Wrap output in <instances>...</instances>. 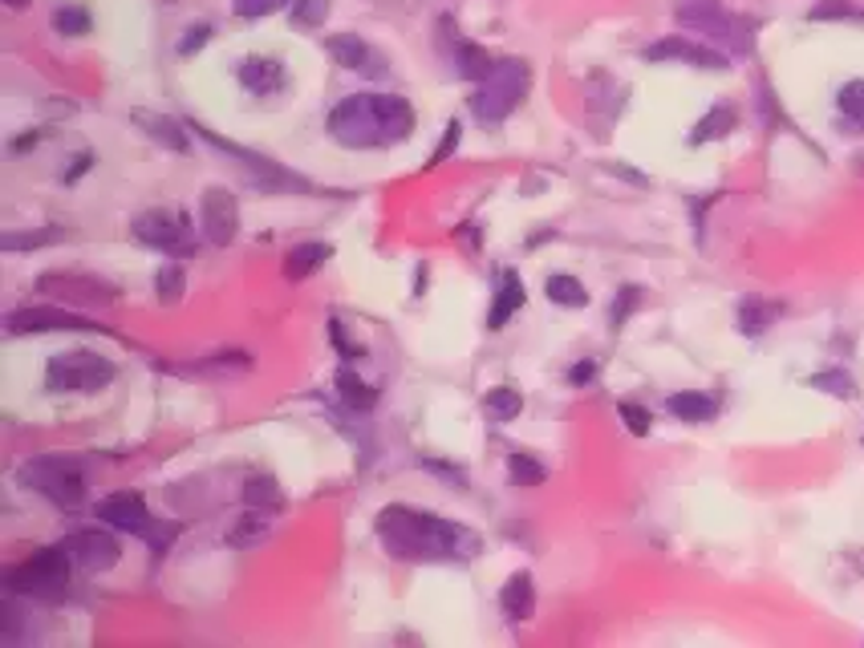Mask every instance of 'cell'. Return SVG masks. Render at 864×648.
<instances>
[{"label":"cell","mask_w":864,"mask_h":648,"mask_svg":"<svg viewBox=\"0 0 864 648\" xmlns=\"http://www.w3.org/2000/svg\"><path fill=\"white\" fill-rule=\"evenodd\" d=\"M378 539L394 560L434 563V560H471L479 551V535L455 519L415 511V507H386L378 511Z\"/></svg>","instance_id":"cell-1"},{"label":"cell","mask_w":864,"mask_h":648,"mask_svg":"<svg viewBox=\"0 0 864 648\" xmlns=\"http://www.w3.org/2000/svg\"><path fill=\"white\" fill-rule=\"evenodd\" d=\"M329 134L349 150L398 147L415 134V110L398 94H349L329 110Z\"/></svg>","instance_id":"cell-2"},{"label":"cell","mask_w":864,"mask_h":648,"mask_svg":"<svg viewBox=\"0 0 864 648\" xmlns=\"http://www.w3.org/2000/svg\"><path fill=\"white\" fill-rule=\"evenodd\" d=\"M16 483L46 495L53 507L74 511L86 499V462L70 454H37L16 471Z\"/></svg>","instance_id":"cell-3"},{"label":"cell","mask_w":864,"mask_h":648,"mask_svg":"<svg viewBox=\"0 0 864 648\" xmlns=\"http://www.w3.org/2000/svg\"><path fill=\"white\" fill-rule=\"evenodd\" d=\"M94 515L102 519V523H110V527L138 535L155 556H163L166 547L180 539V523H163V519H155L147 511V499L135 495V490H114V495L98 499Z\"/></svg>","instance_id":"cell-4"},{"label":"cell","mask_w":864,"mask_h":648,"mask_svg":"<svg viewBox=\"0 0 864 648\" xmlns=\"http://www.w3.org/2000/svg\"><path fill=\"white\" fill-rule=\"evenodd\" d=\"M70 551L61 544L53 547H41L37 556L29 560L13 563V568H4V588L13 591V596H37V600H61L65 591H70Z\"/></svg>","instance_id":"cell-5"},{"label":"cell","mask_w":864,"mask_h":648,"mask_svg":"<svg viewBox=\"0 0 864 648\" xmlns=\"http://www.w3.org/2000/svg\"><path fill=\"white\" fill-rule=\"evenodd\" d=\"M528 86H532L528 61H520V58L495 61L492 74L479 82L476 98H471V114H476L479 122H504L507 114L523 102Z\"/></svg>","instance_id":"cell-6"},{"label":"cell","mask_w":864,"mask_h":648,"mask_svg":"<svg viewBox=\"0 0 864 648\" xmlns=\"http://www.w3.org/2000/svg\"><path fill=\"white\" fill-rule=\"evenodd\" d=\"M119 377L114 361L90 353V349H74V353H53L46 365V385L53 394H98Z\"/></svg>","instance_id":"cell-7"},{"label":"cell","mask_w":864,"mask_h":648,"mask_svg":"<svg viewBox=\"0 0 864 648\" xmlns=\"http://www.w3.org/2000/svg\"><path fill=\"white\" fill-rule=\"evenodd\" d=\"M674 16H678V25H686V29L735 45L739 53L751 49V29H746L739 16H730L723 9V0H674Z\"/></svg>","instance_id":"cell-8"},{"label":"cell","mask_w":864,"mask_h":648,"mask_svg":"<svg viewBox=\"0 0 864 648\" xmlns=\"http://www.w3.org/2000/svg\"><path fill=\"white\" fill-rule=\"evenodd\" d=\"M192 130L199 134V138H208L215 150H224V154L239 159V166H244V171H252V175L260 178V187H269V191H305V195L313 191V183H309V178H300V175H293V171H284L281 162L264 159V154H256V150L236 147V142L220 138V134L208 130V126H192Z\"/></svg>","instance_id":"cell-9"},{"label":"cell","mask_w":864,"mask_h":648,"mask_svg":"<svg viewBox=\"0 0 864 648\" xmlns=\"http://www.w3.org/2000/svg\"><path fill=\"white\" fill-rule=\"evenodd\" d=\"M37 292H46L58 304H90V309L119 300V288L90 272H46V276H37Z\"/></svg>","instance_id":"cell-10"},{"label":"cell","mask_w":864,"mask_h":648,"mask_svg":"<svg viewBox=\"0 0 864 648\" xmlns=\"http://www.w3.org/2000/svg\"><path fill=\"white\" fill-rule=\"evenodd\" d=\"M9 337H25V333H106V324H94L90 316H77L70 309H13L4 316Z\"/></svg>","instance_id":"cell-11"},{"label":"cell","mask_w":864,"mask_h":648,"mask_svg":"<svg viewBox=\"0 0 864 648\" xmlns=\"http://www.w3.org/2000/svg\"><path fill=\"white\" fill-rule=\"evenodd\" d=\"M187 232H192V223L180 211H147L135 220V236L166 256H192L195 244L187 239Z\"/></svg>","instance_id":"cell-12"},{"label":"cell","mask_w":864,"mask_h":648,"mask_svg":"<svg viewBox=\"0 0 864 648\" xmlns=\"http://www.w3.org/2000/svg\"><path fill=\"white\" fill-rule=\"evenodd\" d=\"M199 227H203L208 244H215V248H227V244L239 236V203H236V195L227 191V187H208V191H203V199H199Z\"/></svg>","instance_id":"cell-13"},{"label":"cell","mask_w":864,"mask_h":648,"mask_svg":"<svg viewBox=\"0 0 864 648\" xmlns=\"http://www.w3.org/2000/svg\"><path fill=\"white\" fill-rule=\"evenodd\" d=\"M645 61H654V65H666V61H682V65H694V70H727V53L715 49V45H699L690 41V37H662V41L645 45Z\"/></svg>","instance_id":"cell-14"},{"label":"cell","mask_w":864,"mask_h":648,"mask_svg":"<svg viewBox=\"0 0 864 648\" xmlns=\"http://www.w3.org/2000/svg\"><path fill=\"white\" fill-rule=\"evenodd\" d=\"M61 547L70 551V560H74V568H82V572H106V568H114L122 556V547L114 535H106V531L98 527H86V531H74V535H65L61 539Z\"/></svg>","instance_id":"cell-15"},{"label":"cell","mask_w":864,"mask_h":648,"mask_svg":"<svg viewBox=\"0 0 864 648\" xmlns=\"http://www.w3.org/2000/svg\"><path fill=\"white\" fill-rule=\"evenodd\" d=\"M131 122H135L143 134H147L155 147L171 150V154H187V150H192L187 126H183V122H175V119H166V114H155V110H131Z\"/></svg>","instance_id":"cell-16"},{"label":"cell","mask_w":864,"mask_h":648,"mask_svg":"<svg viewBox=\"0 0 864 648\" xmlns=\"http://www.w3.org/2000/svg\"><path fill=\"white\" fill-rule=\"evenodd\" d=\"M325 49L333 53V61L342 65V70H354V74H370L378 77L382 74V58L373 53L370 45L361 41L358 33H337V37H329Z\"/></svg>","instance_id":"cell-17"},{"label":"cell","mask_w":864,"mask_h":648,"mask_svg":"<svg viewBox=\"0 0 864 648\" xmlns=\"http://www.w3.org/2000/svg\"><path fill=\"white\" fill-rule=\"evenodd\" d=\"M239 86L252 98H269L284 89V65L276 58H244L239 61Z\"/></svg>","instance_id":"cell-18"},{"label":"cell","mask_w":864,"mask_h":648,"mask_svg":"<svg viewBox=\"0 0 864 648\" xmlns=\"http://www.w3.org/2000/svg\"><path fill=\"white\" fill-rule=\"evenodd\" d=\"M523 300H528V292H523V281L516 276V272H504L499 276V288H495V300H492V312H487V328H504L516 312L523 309Z\"/></svg>","instance_id":"cell-19"},{"label":"cell","mask_w":864,"mask_h":648,"mask_svg":"<svg viewBox=\"0 0 864 648\" xmlns=\"http://www.w3.org/2000/svg\"><path fill=\"white\" fill-rule=\"evenodd\" d=\"M499 608H504V616L511 620H528L536 612V588H532V575L528 572H516L511 580L504 584L499 591Z\"/></svg>","instance_id":"cell-20"},{"label":"cell","mask_w":864,"mask_h":648,"mask_svg":"<svg viewBox=\"0 0 864 648\" xmlns=\"http://www.w3.org/2000/svg\"><path fill=\"white\" fill-rule=\"evenodd\" d=\"M666 410L678 418V422H711L718 410V401L711 398V394H702V389H682V394H670V401H666Z\"/></svg>","instance_id":"cell-21"},{"label":"cell","mask_w":864,"mask_h":648,"mask_svg":"<svg viewBox=\"0 0 864 648\" xmlns=\"http://www.w3.org/2000/svg\"><path fill=\"white\" fill-rule=\"evenodd\" d=\"M739 126V114H735V105L718 102L711 114H702L694 122V130H690V147H702V142H715V138H727L730 130Z\"/></svg>","instance_id":"cell-22"},{"label":"cell","mask_w":864,"mask_h":648,"mask_svg":"<svg viewBox=\"0 0 864 648\" xmlns=\"http://www.w3.org/2000/svg\"><path fill=\"white\" fill-rule=\"evenodd\" d=\"M333 256L329 244H297V248L284 256V276L288 281H305V276H313L317 267H325V260Z\"/></svg>","instance_id":"cell-23"},{"label":"cell","mask_w":864,"mask_h":648,"mask_svg":"<svg viewBox=\"0 0 864 648\" xmlns=\"http://www.w3.org/2000/svg\"><path fill=\"white\" fill-rule=\"evenodd\" d=\"M269 531H272L269 511L248 507V515H239L236 523L227 527V547H256L260 539H269Z\"/></svg>","instance_id":"cell-24"},{"label":"cell","mask_w":864,"mask_h":648,"mask_svg":"<svg viewBox=\"0 0 864 648\" xmlns=\"http://www.w3.org/2000/svg\"><path fill=\"white\" fill-rule=\"evenodd\" d=\"M775 316H779L775 304H767L760 296H746L743 304H739V312H735V324H739L743 337H760V333H767L775 324Z\"/></svg>","instance_id":"cell-25"},{"label":"cell","mask_w":864,"mask_h":648,"mask_svg":"<svg viewBox=\"0 0 864 648\" xmlns=\"http://www.w3.org/2000/svg\"><path fill=\"white\" fill-rule=\"evenodd\" d=\"M244 502L248 507H256V511H269V515H276L284 507V490L276 486V478L272 474H252L248 483H244Z\"/></svg>","instance_id":"cell-26"},{"label":"cell","mask_w":864,"mask_h":648,"mask_svg":"<svg viewBox=\"0 0 864 648\" xmlns=\"http://www.w3.org/2000/svg\"><path fill=\"white\" fill-rule=\"evenodd\" d=\"M337 394H342V401L354 413H370L373 406H378V394H373L370 385L361 382L354 369H337Z\"/></svg>","instance_id":"cell-27"},{"label":"cell","mask_w":864,"mask_h":648,"mask_svg":"<svg viewBox=\"0 0 864 648\" xmlns=\"http://www.w3.org/2000/svg\"><path fill=\"white\" fill-rule=\"evenodd\" d=\"M836 110H840V119L849 122V134L864 130V77H852V82L840 86V94H836Z\"/></svg>","instance_id":"cell-28"},{"label":"cell","mask_w":864,"mask_h":648,"mask_svg":"<svg viewBox=\"0 0 864 648\" xmlns=\"http://www.w3.org/2000/svg\"><path fill=\"white\" fill-rule=\"evenodd\" d=\"M252 369V357L244 353V349H220V353L203 357L195 373H203V377H232V373H248Z\"/></svg>","instance_id":"cell-29"},{"label":"cell","mask_w":864,"mask_h":648,"mask_svg":"<svg viewBox=\"0 0 864 648\" xmlns=\"http://www.w3.org/2000/svg\"><path fill=\"white\" fill-rule=\"evenodd\" d=\"M544 292H548L552 304H560V309H584L589 304V292H584V284L577 276H565V272H556L544 281Z\"/></svg>","instance_id":"cell-30"},{"label":"cell","mask_w":864,"mask_h":648,"mask_svg":"<svg viewBox=\"0 0 864 648\" xmlns=\"http://www.w3.org/2000/svg\"><path fill=\"white\" fill-rule=\"evenodd\" d=\"M455 65H459V77H471V82H483V77L492 74L495 61L487 58V49H479V45L462 41L455 37Z\"/></svg>","instance_id":"cell-31"},{"label":"cell","mask_w":864,"mask_h":648,"mask_svg":"<svg viewBox=\"0 0 864 648\" xmlns=\"http://www.w3.org/2000/svg\"><path fill=\"white\" fill-rule=\"evenodd\" d=\"M483 410L492 422H511L516 413L523 410V394L520 389H511V385H499V389H487V398H483Z\"/></svg>","instance_id":"cell-32"},{"label":"cell","mask_w":864,"mask_h":648,"mask_svg":"<svg viewBox=\"0 0 864 648\" xmlns=\"http://www.w3.org/2000/svg\"><path fill=\"white\" fill-rule=\"evenodd\" d=\"M183 292H187V272L180 264H163L155 272V296L163 300V304H180Z\"/></svg>","instance_id":"cell-33"},{"label":"cell","mask_w":864,"mask_h":648,"mask_svg":"<svg viewBox=\"0 0 864 648\" xmlns=\"http://www.w3.org/2000/svg\"><path fill=\"white\" fill-rule=\"evenodd\" d=\"M807 385H812V389H819V394H832V398H844V401L856 398V382H852L844 369H824V373H812V377H807Z\"/></svg>","instance_id":"cell-34"},{"label":"cell","mask_w":864,"mask_h":648,"mask_svg":"<svg viewBox=\"0 0 864 648\" xmlns=\"http://www.w3.org/2000/svg\"><path fill=\"white\" fill-rule=\"evenodd\" d=\"M507 474H511V483L516 486H540L548 478V471H544L532 454H523V450H511V454H507Z\"/></svg>","instance_id":"cell-35"},{"label":"cell","mask_w":864,"mask_h":648,"mask_svg":"<svg viewBox=\"0 0 864 648\" xmlns=\"http://www.w3.org/2000/svg\"><path fill=\"white\" fill-rule=\"evenodd\" d=\"M90 25L94 16L82 4H61L58 13H53V33H61V37H86Z\"/></svg>","instance_id":"cell-36"},{"label":"cell","mask_w":864,"mask_h":648,"mask_svg":"<svg viewBox=\"0 0 864 648\" xmlns=\"http://www.w3.org/2000/svg\"><path fill=\"white\" fill-rule=\"evenodd\" d=\"M807 16L812 21H861L864 25V9H856L852 0H819Z\"/></svg>","instance_id":"cell-37"},{"label":"cell","mask_w":864,"mask_h":648,"mask_svg":"<svg viewBox=\"0 0 864 648\" xmlns=\"http://www.w3.org/2000/svg\"><path fill=\"white\" fill-rule=\"evenodd\" d=\"M617 413H621V422L629 426V434H638V438H645L650 426H654V413L645 410V406H638V401H621Z\"/></svg>","instance_id":"cell-38"},{"label":"cell","mask_w":864,"mask_h":648,"mask_svg":"<svg viewBox=\"0 0 864 648\" xmlns=\"http://www.w3.org/2000/svg\"><path fill=\"white\" fill-rule=\"evenodd\" d=\"M61 236H65V232H29V236H16V232H9V236L0 239V248H4V251H21V248H46V244H58Z\"/></svg>","instance_id":"cell-39"},{"label":"cell","mask_w":864,"mask_h":648,"mask_svg":"<svg viewBox=\"0 0 864 648\" xmlns=\"http://www.w3.org/2000/svg\"><path fill=\"white\" fill-rule=\"evenodd\" d=\"M288 0H232V13L244 16V21H256V16H272L281 13Z\"/></svg>","instance_id":"cell-40"},{"label":"cell","mask_w":864,"mask_h":648,"mask_svg":"<svg viewBox=\"0 0 864 648\" xmlns=\"http://www.w3.org/2000/svg\"><path fill=\"white\" fill-rule=\"evenodd\" d=\"M641 304V288L638 284H626L621 292H617V300H613V328H621V324L629 321V312Z\"/></svg>","instance_id":"cell-41"},{"label":"cell","mask_w":864,"mask_h":648,"mask_svg":"<svg viewBox=\"0 0 864 648\" xmlns=\"http://www.w3.org/2000/svg\"><path fill=\"white\" fill-rule=\"evenodd\" d=\"M329 13V0H300V4H293V21L297 25H305V29H313V25H321Z\"/></svg>","instance_id":"cell-42"},{"label":"cell","mask_w":864,"mask_h":648,"mask_svg":"<svg viewBox=\"0 0 864 648\" xmlns=\"http://www.w3.org/2000/svg\"><path fill=\"white\" fill-rule=\"evenodd\" d=\"M329 337H333V345L342 349L345 361H361V353H366V349H361V345H349V337H345V324L337 321V316L329 321Z\"/></svg>","instance_id":"cell-43"},{"label":"cell","mask_w":864,"mask_h":648,"mask_svg":"<svg viewBox=\"0 0 864 648\" xmlns=\"http://www.w3.org/2000/svg\"><path fill=\"white\" fill-rule=\"evenodd\" d=\"M418 466H427L431 474H439V478H447V483H455L459 490H467V474L459 471V466H450V462H439V458H422Z\"/></svg>","instance_id":"cell-44"},{"label":"cell","mask_w":864,"mask_h":648,"mask_svg":"<svg viewBox=\"0 0 864 648\" xmlns=\"http://www.w3.org/2000/svg\"><path fill=\"white\" fill-rule=\"evenodd\" d=\"M459 138H462V126H459V122H447V130H443V142H439V147H434V154H431V166L447 162L450 150L459 147Z\"/></svg>","instance_id":"cell-45"},{"label":"cell","mask_w":864,"mask_h":648,"mask_svg":"<svg viewBox=\"0 0 864 648\" xmlns=\"http://www.w3.org/2000/svg\"><path fill=\"white\" fill-rule=\"evenodd\" d=\"M208 37H211L208 25H192V29H187V37L180 41V58H192V53H199V49L208 45Z\"/></svg>","instance_id":"cell-46"},{"label":"cell","mask_w":864,"mask_h":648,"mask_svg":"<svg viewBox=\"0 0 864 648\" xmlns=\"http://www.w3.org/2000/svg\"><path fill=\"white\" fill-rule=\"evenodd\" d=\"M593 377H596V365H593V361H581V365L568 369V382H572V385H589Z\"/></svg>","instance_id":"cell-47"},{"label":"cell","mask_w":864,"mask_h":648,"mask_svg":"<svg viewBox=\"0 0 864 648\" xmlns=\"http://www.w3.org/2000/svg\"><path fill=\"white\" fill-rule=\"evenodd\" d=\"M90 166H94V154H77L74 166H70V171H61V178H65V183H74V178H82Z\"/></svg>","instance_id":"cell-48"},{"label":"cell","mask_w":864,"mask_h":648,"mask_svg":"<svg viewBox=\"0 0 864 648\" xmlns=\"http://www.w3.org/2000/svg\"><path fill=\"white\" fill-rule=\"evenodd\" d=\"M41 142V134H25V138H16L13 150H25V147H37Z\"/></svg>","instance_id":"cell-49"},{"label":"cell","mask_w":864,"mask_h":648,"mask_svg":"<svg viewBox=\"0 0 864 648\" xmlns=\"http://www.w3.org/2000/svg\"><path fill=\"white\" fill-rule=\"evenodd\" d=\"M4 4H9V9H25V4H29V0H4Z\"/></svg>","instance_id":"cell-50"}]
</instances>
